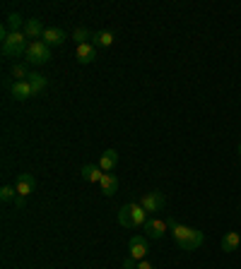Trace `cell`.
I'll use <instances>...</instances> for the list:
<instances>
[{
    "label": "cell",
    "instance_id": "cell-12",
    "mask_svg": "<svg viewBox=\"0 0 241 269\" xmlns=\"http://www.w3.org/2000/svg\"><path fill=\"white\" fill-rule=\"evenodd\" d=\"M65 32L63 29H58V27H48L46 32H44V36H41V41H46L48 46H63L65 43Z\"/></svg>",
    "mask_w": 241,
    "mask_h": 269
},
{
    "label": "cell",
    "instance_id": "cell-5",
    "mask_svg": "<svg viewBox=\"0 0 241 269\" xmlns=\"http://www.w3.org/2000/svg\"><path fill=\"white\" fill-rule=\"evenodd\" d=\"M128 250H130V257L133 260H145L147 257V236H133L130 238V243H128Z\"/></svg>",
    "mask_w": 241,
    "mask_h": 269
},
{
    "label": "cell",
    "instance_id": "cell-22",
    "mask_svg": "<svg viewBox=\"0 0 241 269\" xmlns=\"http://www.w3.org/2000/svg\"><path fill=\"white\" fill-rule=\"evenodd\" d=\"M17 197V188H12V185H3L0 188V199L3 202H15Z\"/></svg>",
    "mask_w": 241,
    "mask_h": 269
},
{
    "label": "cell",
    "instance_id": "cell-26",
    "mask_svg": "<svg viewBox=\"0 0 241 269\" xmlns=\"http://www.w3.org/2000/svg\"><path fill=\"white\" fill-rule=\"evenodd\" d=\"M24 199H27V197H19V195H17V197H15V209H22V207H24Z\"/></svg>",
    "mask_w": 241,
    "mask_h": 269
},
{
    "label": "cell",
    "instance_id": "cell-13",
    "mask_svg": "<svg viewBox=\"0 0 241 269\" xmlns=\"http://www.w3.org/2000/svg\"><path fill=\"white\" fill-rule=\"evenodd\" d=\"M80 175L87 183H102V178H104V171L99 168V164H85V166H82V171H80Z\"/></svg>",
    "mask_w": 241,
    "mask_h": 269
},
{
    "label": "cell",
    "instance_id": "cell-11",
    "mask_svg": "<svg viewBox=\"0 0 241 269\" xmlns=\"http://www.w3.org/2000/svg\"><path fill=\"white\" fill-rule=\"evenodd\" d=\"M44 32H46V29L41 27V19H27V22H24L22 34L29 41H39L41 36H44Z\"/></svg>",
    "mask_w": 241,
    "mask_h": 269
},
{
    "label": "cell",
    "instance_id": "cell-21",
    "mask_svg": "<svg viewBox=\"0 0 241 269\" xmlns=\"http://www.w3.org/2000/svg\"><path fill=\"white\" fill-rule=\"evenodd\" d=\"M118 223L123 229H133V214H130V205H123L118 212Z\"/></svg>",
    "mask_w": 241,
    "mask_h": 269
},
{
    "label": "cell",
    "instance_id": "cell-7",
    "mask_svg": "<svg viewBox=\"0 0 241 269\" xmlns=\"http://www.w3.org/2000/svg\"><path fill=\"white\" fill-rule=\"evenodd\" d=\"M145 233H147V238H152V240H157V238H162L164 233L169 231L167 221L164 219H147V223L143 226Z\"/></svg>",
    "mask_w": 241,
    "mask_h": 269
},
{
    "label": "cell",
    "instance_id": "cell-25",
    "mask_svg": "<svg viewBox=\"0 0 241 269\" xmlns=\"http://www.w3.org/2000/svg\"><path fill=\"white\" fill-rule=\"evenodd\" d=\"M135 269H152V264H150L147 260H140V262H137V267H135Z\"/></svg>",
    "mask_w": 241,
    "mask_h": 269
},
{
    "label": "cell",
    "instance_id": "cell-6",
    "mask_svg": "<svg viewBox=\"0 0 241 269\" xmlns=\"http://www.w3.org/2000/svg\"><path fill=\"white\" fill-rule=\"evenodd\" d=\"M75 58H77V63L82 65H89L96 60V46L92 43V41H87V43H80L77 46V51H75Z\"/></svg>",
    "mask_w": 241,
    "mask_h": 269
},
{
    "label": "cell",
    "instance_id": "cell-1",
    "mask_svg": "<svg viewBox=\"0 0 241 269\" xmlns=\"http://www.w3.org/2000/svg\"><path fill=\"white\" fill-rule=\"evenodd\" d=\"M171 236H174V240H176V245L181 248V250H195V248L203 243V231L198 229H191V226H181V223H176L174 229H171Z\"/></svg>",
    "mask_w": 241,
    "mask_h": 269
},
{
    "label": "cell",
    "instance_id": "cell-16",
    "mask_svg": "<svg viewBox=\"0 0 241 269\" xmlns=\"http://www.w3.org/2000/svg\"><path fill=\"white\" fill-rule=\"evenodd\" d=\"M239 245H241V236H239V233L229 231V233L222 236V250H225V253H234V250H239Z\"/></svg>",
    "mask_w": 241,
    "mask_h": 269
},
{
    "label": "cell",
    "instance_id": "cell-19",
    "mask_svg": "<svg viewBox=\"0 0 241 269\" xmlns=\"http://www.w3.org/2000/svg\"><path fill=\"white\" fill-rule=\"evenodd\" d=\"M29 84H32V89H34V94H41L44 89H46V84H48V79L41 75V72H32L29 75V79H27Z\"/></svg>",
    "mask_w": 241,
    "mask_h": 269
},
{
    "label": "cell",
    "instance_id": "cell-23",
    "mask_svg": "<svg viewBox=\"0 0 241 269\" xmlns=\"http://www.w3.org/2000/svg\"><path fill=\"white\" fill-rule=\"evenodd\" d=\"M87 39H92V34H89L85 27H80V29L72 32V41H77V46H80V43H87Z\"/></svg>",
    "mask_w": 241,
    "mask_h": 269
},
{
    "label": "cell",
    "instance_id": "cell-4",
    "mask_svg": "<svg viewBox=\"0 0 241 269\" xmlns=\"http://www.w3.org/2000/svg\"><path fill=\"white\" fill-rule=\"evenodd\" d=\"M140 205H143V209L147 214H157V212H162V209L167 207V195L159 192V190L145 192L143 197H140Z\"/></svg>",
    "mask_w": 241,
    "mask_h": 269
},
{
    "label": "cell",
    "instance_id": "cell-10",
    "mask_svg": "<svg viewBox=\"0 0 241 269\" xmlns=\"http://www.w3.org/2000/svg\"><path fill=\"white\" fill-rule=\"evenodd\" d=\"M116 164H118V151H116V149L102 151V156H99V168H102L104 173H113Z\"/></svg>",
    "mask_w": 241,
    "mask_h": 269
},
{
    "label": "cell",
    "instance_id": "cell-8",
    "mask_svg": "<svg viewBox=\"0 0 241 269\" xmlns=\"http://www.w3.org/2000/svg\"><path fill=\"white\" fill-rule=\"evenodd\" d=\"M34 190H36V178H34V175L22 173L17 178V195H19V197H27V195H32Z\"/></svg>",
    "mask_w": 241,
    "mask_h": 269
},
{
    "label": "cell",
    "instance_id": "cell-20",
    "mask_svg": "<svg viewBox=\"0 0 241 269\" xmlns=\"http://www.w3.org/2000/svg\"><path fill=\"white\" fill-rule=\"evenodd\" d=\"M5 27L10 29V34L19 32V29H24V19L17 12H12V15H8V19H5Z\"/></svg>",
    "mask_w": 241,
    "mask_h": 269
},
{
    "label": "cell",
    "instance_id": "cell-27",
    "mask_svg": "<svg viewBox=\"0 0 241 269\" xmlns=\"http://www.w3.org/2000/svg\"><path fill=\"white\" fill-rule=\"evenodd\" d=\"M239 156H241V144H239Z\"/></svg>",
    "mask_w": 241,
    "mask_h": 269
},
{
    "label": "cell",
    "instance_id": "cell-18",
    "mask_svg": "<svg viewBox=\"0 0 241 269\" xmlns=\"http://www.w3.org/2000/svg\"><path fill=\"white\" fill-rule=\"evenodd\" d=\"M10 75L15 77V82H27L29 79V68H27V63H15L12 68H10Z\"/></svg>",
    "mask_w": 241,
    "mask_h": 269
},
{
    "label": "cell",
    "instance_id": "cell-3",
    "mask_svg": "<svg viewBox=\"0 0 241 269\" xmlns=\"http://www.w3.org/2000/svg\"><path fill=\"white\" fill-rule=\"evenodd\" d=\"M27 46H29V39H27L22 32L10 34L8 39L3 41V56H5V58L22 56V53H27Z\"/></svg>",
    "mask_w": 241,
    "mask_h": 269
},
{
    "label": "cell",
    "instance_id": "cell-9",
    "mask_svg": "<svg viewBox=\"0 0 241 269\" xmlns=\"http://www.w3.org/2000/svg\"><path fill=\"white\" fill-rule=\"evenodd\" d=\"M10 94H12V99H17V101H27L29 96H34V89L29 82H12V84H10Z\"/></svg>",
    "mask_w": 241,
    "mask_h": 269
},
{
    "label": "cell",
    "instance_id": "cell-2",
    "mask_svg": "<svg viewBox=\"0 0 241 269\" xmlns=\"http://www.w3.org/2000/svg\"><path fill=\"white\" fill-rule=\"evenodd\" d=\"M27 63L29 65H46L51 60V46H48L46 41H29V46H27Z\"/></svg>",
    "mask_w": 241,
    "mask_h": 269
},
{
    "label": "cell",
    "instance_id": "cell-15",
    "mask_svg": "<svg viewBox=\"0 0 241 269\" xmlns=\"http://www.w3.org/2000/svg\"><path fill=\"white\" fill-rule=\"evenodd\" d=\"M130 214H133V229H140L147 223V212L143 209L140 202H130Z\"/></svg>",
    "mask_w": 241,
    "mask_h": 269
},
{
    "label": "cell",
    "instance_id": "cell-24",
    "mask_svg": "<svg viewBox=\"0 0 241 269\" xmlns=\"http://www.w3.org/2000/svg\"><path fill=\"white\" fill-rule=\"evenodd\" d=\"M137 267V260H133V257H126V260H123V269H135Z\"/></svg>",
    "mask_w": 241,
    "mask_h": 269
},
{
    "label": "cell",
    "instance_id": "cell-17",
    "mask_svg": "<svg viewBox=\"0 0 241 269\" xmlns=\"http://www.w3.org/2000/svg\"><path fill=\"white\" fill-rule=\"evenodd\" d=\"M113 36L111 32H92V43H94L96 48H109L113 43Z\"/></svg>",
    "mask_w": 241,
    "mask_h": 269
},
{
    "label": "cell",
    "instance_id": "cell-14",
    "mask_svg": "<svg viewBox=\"0 0 241 269\" xmlns=\"http://www.w3.org/2000/svg\"><path fill=\"white\" fill-rule=\"evenodd\" d=\"M99 188H102V195L113 197L116 190H118V178H116L113 173H104V178H102V183H99Z\"/></svg>",
    "mask_w": 241,
    "mask_h": 269
}]
</instances>
